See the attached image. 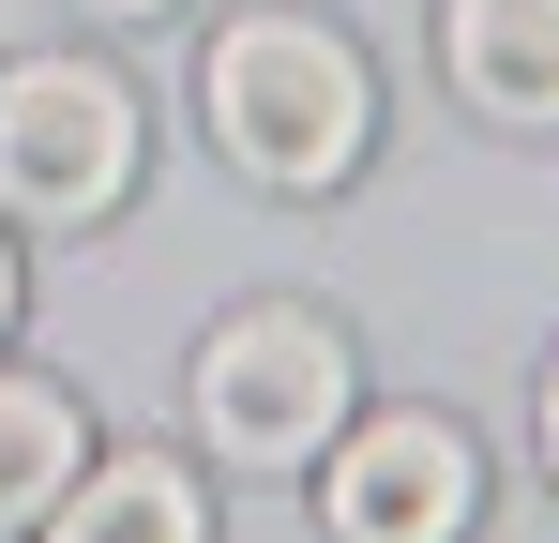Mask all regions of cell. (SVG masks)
I'll use <instances>...</instances> for the list:
<instances>
[{
  "label": "cell",
  "mask_w": 559,
  "mask_h": 543,
  "mask_svg": "<svg viewBox=\"0 0 559 543\" xmlns=\"http://www.w3.org/2000/svg\"><path fill=\"white\" fill-rule=\"evenodd\" d=\"M545 468H559V362H545Z\"/></svg>",
  "instance_id": "obj_8"
},
{
  "label": "cell",
  "mask_w": 559,
  "mask_h": 543,
  "mask_svg": "<svg viewBox=\"0 0 559 543\" xmlns=\"http://www.w3.org/2000/svg\"><path fill=\"white\" fill-rule=\"evenodd\" d=\"M439 46L484 121H559V0H439Z\"/></svg>",
  "instance_id": "obj_5"
},
{
  "label": "cell",
  "mask_w": 559,
  "mask_h": 543,
  "mask_svg": "<svg viewBox=\"0 0 559 543\" xmlns=\"http://www.w3.org/2000/svg\"><path fill=\"white\" fill-rule=\"evenodd\" d=\"M136 181V90L106 61H0V212L106 227Z\"/></svg>",
  "instance_id": "obj_3"
},
{
  "label": "cell",
  "mask_w": 559,
  "mask_h": 543,
  "mask_svg": "<svg viewBox=\"0 0 559 543\" xmlns=\"http://www.w3.org/2000/svg\"><path fill=\"white\" fill-rule=\"evenodd\" d=\"M92 15H167V0H92Z\"/></svg>",
  "instance_id": "obj_10"
},
{
  "label": "cell",
  "mask_w": 559,
  "mask_h": 543,
  "mask_svg": "<svg viewBox=\"0 0 559 543\" xmlns=\"http://www.w3.org/2000/svg\"><path fill=\"white\" fill-rule=\"evenodd\" d=\"M197 106H212L227 167L273 181V196H333V181L364 167V136H378L364 46H348L333 15H287V0H258V15H227V31H212Z\"/></svg>",
  "instance_id": "obj_1"
},
{
  "label": "cell",
  "mask_w": 559,
  "mask_h": 543,
  "mask_svg": "<svg viewBox=\"0 0 559 543\" xmlns=\"http://www.w3.org/2000/svg\"><path fill=\"white\" fill-rule=\"evenodd\" d=\"M348 423V333L302 317V302H242L212 348H197V438L227 468H318Z\"/></svg>",
  "instance_id": "obj_2"
},
{
  "label": "cell",
  "mask_w": 559,
  "mask_h": 543,
  "mask_svg": "<svg viewBox=\"0 0 559 543\" xmlns=\"http://www.w3.org/2000/svg\"><path fill=\"white\" fill-rule=\"evenodd\" d=\"M76 468H92V408L61 377H0V529H46Z\"/></svg>",
  "instance_id": "obj_7"
},
{
  "label": "cell",
  "mask_w": 559,
  "mask_h": 543,
  "mask_svg": "<svg viewBox=\"0 0 559 543\" xmlns=\"http://www.w3.org/2000/svg\"><path fill=\"white\" fill-rule=\"evenodd\" d=\"M318 514H333V543H468L484 468H468V438L439 408H378V423H333Z\"/></svg>",
  "instance_id": "obj_4"
},
{
  "label": "cell",
  "mask_w": 559,
  "mask_h": 543,
  "mask_svg": "<svg viewBox=\"0 0 559 543\" xmlns=\"http://www.w3.org/2000/svg\"><path fill=\"white\" fill-rule=\"evenodd\" d=\"M46 543H212V498L182 483V452H106L46 498Z\"/></svg>",
  "instance_id": "obj_6"
},
{
  "label": "cell",
  "mask_w": 559,
  "mask_h": 543,
  "mask_svg": "<svg viewBox=\"0 0 559 543\" xmlns=\"http://www.w3.org/2000/svg\"><path fill=\"white\" fill-rule=\"evenodd\" d=\"M0 333H15V242H0Z\"/></svg>",
  "instance_id": "obj_9"
}]
</instances>
